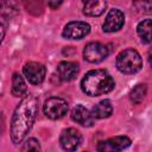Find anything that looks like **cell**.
Wrapping results in <instances>:
<instances>
[{
	"mask_svg": "<svg viewBox=\"0 0 152 152\" xmlns=\"http://www.w3.org/2000/svg\"><path fill=\"white\" fill-rule=\"evenodd\" d=\"M38 113V100L26 95L17 106L11 120V139L14 144L21 142L31 131Z\"/></svg>",
	"mask_w": 152,
	"mask_h": 152,
	"instance_id": "1",
	"label": "cell"
},
{
	"mask_svg": "<svg viewBox=\"0 0 152 152\" xmlns=\"http://www.w3.org/2000/svg\"><path fill=\"white\" fill-rule=\"evenodd\" d=\"M115 82L108 71L103 69L90 70L81 82V88L89 96H100L113 90Z\"/></svg>",
	"mask_w": 152,
	"mask_h": 152,
	"instance_id": "2",
	"label": "cell"
},
{
	"mask_svg": "<svg viewBox=\"0 0 152 152\" xmlns=\"http://www.w3.org/2000/svg\"><path fill=\"white\" fill-rule=\"evenodd\" d=\"M142 66V59L138 51L133 49H126L121 51L116 57V68L122 74H135Z\"/></svg>",
	"mask_w": 152,
	"mask_h": 152,
	"instance_id": "3",
	"label": "cell"
},
{
	"mask_svg": "<svg viewBox=\"0 0 152 152\" xmlns=\"http://www.w3.org/2000/svg\"><path fill=\"white\" fill-rule=\"evenodd\" d=\"M68 102L62 97H50L44 102V114L52 120L63 118L68 112Z\"/></svg>",
	"mask_w": 152,
	"mask_h": 152,
	"instance_id": "4",
	"label": "cell"
},
{
	"mask_svg": "<svg viewBox=\"0 0 152 152\" xmlns=\"http://www.w3.org/2000/svg\"><path fill=\"white\" fill-rule=\"evenodd\" d=\"M131 145V139L126 135H118L102 140L97 144L96 148L99 152H120Z\"/></svg>",
	"mask_w": 152,
	"mask_h": 152,
	"instance_id": "5",
	"label": "cell"
},
{
	"mask_svg": "<svg viewBox=\"0 0 152 152\" xmlns=\"http://www.w3.org/2000/svg\"><path fill=\"white\" fill-rule=\"evenodd\" d=\"M108 56V49L106 45L99 42H90L83 49V57L90 63L102 62Z\"/></svg>",
	"mask_w": 152,
	"mask_h": 152,
	"instance_id": "6",
	"label": "cell"
},
{
	"mask_svg": "<svg viewBox=\"0 0 152 152\" xmlns=\"http://www.w3.org/2000/svg\"><path fill=\"white\" fill-rule=\"evenodd\" d=\"M23 72L25 75V77L27 78V81L31 84L38 86L40 84L44 78H45V74H46V69L42 63L38 62H28L24 65L23 68Z\"/></svg>",
	"mask_w": 152,
	"mask_h": 152,
	"instance_id": "7",
	"label": "cell"
},
{
	"mask_svg": "<svg viewBox=\"0 0 152 152\" xmlns=\"http://www.w3.org/2000/svg\"><path fill=\"white\" fill-rule=\"evenodd\" d=\"M82 135L76 128H66L62 132L59 137V144L63 150L68 152H74L81 144Z\"/></svg>",
	"mask_w": 152,
	"mask_h": 152,
	"instance_id": "8",
	"label": "cell"
},
{
	"mask_svg": "<svg viewBox=\"0 0 152 152\" xmlns=\"http://www.w3.org/2000/svg\"><path fill=\"white\" fill-rule=\"evenodd\" d=\"M90 26L84 21H70L63 30V37L66 39H81L88 36Z\"/></svg>",
	"mask_w": 152,
	"mask_h": 152,
	"instance_id": "9",
	"label": "cell"
},
{
	"mask_svg": "<svg viewBox=\"0 0 152 152\" xmlns=\"http://www.w3.org/2000/svg\"><path fill=\"white\" fill-rule=\"evenodd\" d=\"M124 23H125L124 13L118 8H113L108 12L106 20L102 25V28L104 32H115L122 27Z\"/></svg>",
	"mask_w": 152,
	"mask_h": 152,
	"instance_id": "10",
	"label": "cell"
},
{
	"mask_svg": "<svg viewBox=\"0 0 152 152\" xmlns=\"http://www.w3.org/2000/svg\"><path fill=\"white\" fill-rule=\"evenodd\" d=\"M57 74L62 81H71L78 74V64L70 61H63L57 66Z\"/></svg>",
	"mask_w": 152,
	"mask_h": 152,
	"instance_id": "11",
	"label": "cell"
},
{
	"mask_svg": "<svg viewBox=\"0 0 152 152\" xmlns=\"http://www.w3.org/2000/svg\"><path fill=\"white\" fill-rule=\"evenodd\" d=\"M71 119L75 122H77V124H80V125H82L84 127H90L94 124V118H93L91 113L86 107H83L82 104H77L72 109Z\"/></svg>",
	"mask_w": 152,
	"mask_h": 152,
	"instance_id": "12",
	"label": "cell"
},
{
	"mask_svg": "<svg viewBox=\"0 0 152 152\" xmlns=\"http://www.w3.org/2000/svg\"><path fill=\"white\" fill-rule=\"evenodd\" d=\"M90 113H91L94 119L95 118L96 119H104V118L110 116V114L113 113V106H112L110 101L103 100V101H100L99 103H96L93 107Z\"/></svg>",
	"mask_w": 152,
	"mask_h": 152,
	"instance_id": "13",
	"label": "cell"
},
{
	"mask_svg": "<svg viewBox=\"0 0 152 152\" xmlns=\"http://www.w3.org/2000/svg\"><path fill=\"white\" fill-rule=\"evenodd\" d=\"M106 7H107L106 1H100V0L87 1L84 2V6H83V13L89 17H99L104 12Z\"/></svg>",
	"mask_w": 152,
	"mask_h": 152,
	"instance_id": "14",
	"label": "cell"
},
{
	"mask_svg": "<svg viewBox=\"0 0 152 152\" xmlns=\"http://www.w3.org/2000/svg\"><path fill=\"white\" fill-rule=\"evenodd\" d=\"M151 27H152L151 19H145V20L140 21L137 27V32H138L141 42L145 44H148L151 42Z\"/></svg>",
	"mask_w": 152,
	"mask_h": 152,
	"instance_id": "15",
	"label": "cell"
},
{
	"mask_svg": "<svg viewBox=\"0 0 152 152\" xmlns=\"http://www.w3.org/2000/svg\"><path fill=\"white\" fill-rule=\"evenodd\" d=\"M25 93H26V83L21 77V75L15 72L12 77V94L19 97L23 96Z\"/></svg>",
	"mask_w": 152,
	"mask_h": 152,
	"instance_id": "16",
	"label": "cell"
},
{
	"mask_svg": "<svg viewBox=\"0 0 152 152\" xmlns=\"http://www.w3.org/2000/svg\"><path fill=\"white\" fill-rule=\"evenodd\" d=\"M146 93H147V87L146 84H137L129 93V97H131V101L133 103H140L145 96H146Z\"/></svg>",
	"mask_w": 152,
	"mask_h": 152,
	"instance_id": "17",
	"label": "cell"
},
{
	"mask_svg": "<svg viewBox=\"0 0 152 152\" xmlns=\"http://www.w3.org/2000/svg\"><path fill=\"white\" fill-rule=\"evenodd\" d=\"M21 152H40V145L34 138H28L21 146Z\"/></svg>",
	"mask_w": 152,
	"mask_h": 152,
	"instance_id": "18",
	"label": "cell"
},
{
	"mask_svg": "<svg viewBox=\"0 0 152 152\" xmlns=\"http://www.w3.org/2000/svg\"><path fill=\"white\" fill-rule=\"evenodd\" d=\"M0 10H1V13L4 14V17H6V18H11L12 15H14L18 12L17 5L14 2H0Z\"/></svg>",
	"mask_w": 152,
	"mask_h": 152,
	"instance_id": "19",
	"label": "cell"
},
{
	"mask_svg": "<svg viewBox=\"0 0 152 152\" xmlns=\"http://www.w3.org/2000/svg\"><path fill=\"white\" fill-rule=\"evenodd\" d=\"M5 33H6V25H5V23L0 19V44H1L2 39H4V37H5Z\"/></svg>",
	"mask_w": 152,
	"mask_h": 152,
	"instance_id": "20",
	"label": "cell"
},
{
	"mask_svg": "<svg viewBox=\"0 0 152 152\" xmlns=\"http://www.w3.org/2000/svg\"><path fill=\"white\" fill-rule=\"evenodd\" d=\"M61 4H62V2H56V4H55V2H49V5H50L52 8H55V7H58Z\"/></svg>",
	"mask_w": 152,
	"mask_h": 152,
	"instance_id": "21",
	"label": "cell"
}]
</instances>
